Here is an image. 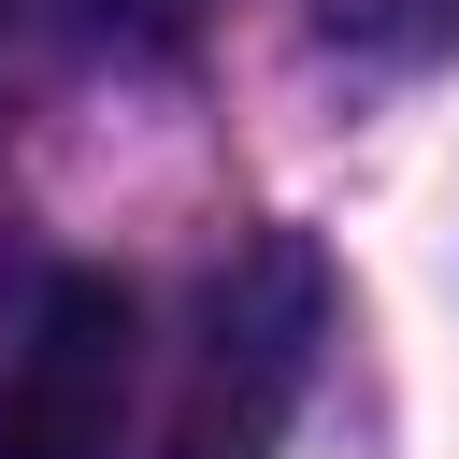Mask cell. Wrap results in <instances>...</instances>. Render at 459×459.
<instances>
[{"label":"cell","instance_id":"7a4b0ae2","mask_svg":"<svg viewBox=\"0 0 459 459\" xmlns=\"http://www.w3.org/2000/svg\"><path fill=\"white\" fill-rule=\"evenodd\" d=\"M129 387H143V301L115 273H43L0 359V459H115L129 445Z\"/></svg>","mask_w":459,"mask_h":459},{"label":"cell","instance_id":"3957f363","mask_svg":"<svg viewBox=\"0 0 459 459\" xmlns=\"http://www.w3.org/2000/svg\"><path fill=\"white\" fill-rule=\"evenodd\" d=\"M330 43H359V57H430V43H459V0H330Z\"/></svg>","mask_w":459,"mask_h":459},{"label":"cell","instance_id":"6da1fadb","mask_svg":"<svg viewBox=\"0 0 459 459\" xmlns=\"http://www.w3.org/2000/svg\"><path fill=\"white\" fill-rule=\"evenodd\" d=\"M316 344H330V258L301 230H258L215 287H201V330H186V373H172V416H158V459H273L301 387H316Z\"/></svg>","mask_w":459,"mask_h":459}]
</instances>
